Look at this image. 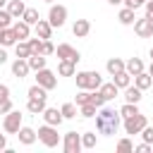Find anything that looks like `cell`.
Returning <instances> with one entry per match:
<instances>
[{"label":"cell","mask_w":153,"mask_h":153,"mask_svg":"<svg viewBox=\"0 0 153 153\" xmlns=\"http://www.w3.org/2000/svg\"><path fill=\"white\" fill-rule=\"evenodd\" d=\"M108 2H110V5H122L124 0H108Z\"/></svg>","instance_id":"51"},{"label":"cell","mask_w":153,"mask_h":153,"mask_svg":"<svg viewBox=\"0 0 153 153\" xmlns=\"http://www.w3.org/2000/svg\"><path fill=\"white\" fill-rule=\"evenodd\" d=\"M81 146H84V148H96V134H93V131L81 134Z\"/></svg>","instance_id":"33"},{"label":"cell","mask_w":153,"mask_h":153,"mask_svg":"<svg viewBox=\"0 0 153 153\" xmlns=\"http://www.w3.org/2000/svg\"><path fill=\"white\" fill-rule=\"evenodd\" d=\"M151 57H153V48H151Z\"/></svg>","instance_id":"55"},{"label":"cell","mask_w":153,"mask_h":153,"mask_svg":"<svg viewBox=\"0 0 153 153\" xmlns=\"http://www.w3.org/2000/svg\"><path fill=\"white\" fill-rule=\"evenodd\" d=\"M136 112H139L136 103H124V105L120 108V115H122V120H124V117H131V115H136Z\"/></svg>","instance_id":"32"},{"label":"cell","mask_w":153,"mask_h":153,"mask_svg":"<svg viewBox=\"0 0 153 153\" xmlns=\"http://www.w3.org/2000/svg\"><path fill=\"white\" fill-rule=\"evenodd\" d=\"M129 79H131V74L124 69V72H117V74H112V81H115V86L117 88H127L129 86Z\"/></svg>","instance_id":"22"},{"label":"cell","mask_w":153,"mask_h":153,"mask_svg":"<svg viewBox=\"0 0 153 153\" xmlns=\"http://www.w3.org/2000/svg\"><path fill=\"white\" fill-rule=\"evenodd\" d=\"M62 146H65V153H79V151L84 148V146H81V134H76V131H67Z\"/></svg>","instance_id":"8"},{"label":"cell","mask_w":153,"mask_h":153,"mask_svg":"<svg viewBox=\"0 0 153 153\" xmlns=\"http://www.w3.org/2000/svg\"><path fill=\"white\" fill-rule=\"evenodd\" d=\"M7 10H10V14H12L14 19H17V17L22 19V14H24V10H26V5H24L22 0H10V2H7Z\"/></svg>","instance_id":"20"},{"label":"cell","mask_w":153,"mask_h":153,"mask_svg":"<svg viewBox=\"0 0 153 153\" xmlns=\"http://www.w3.org/2000/svg\"><path fill=\"white\" fill-rule=\"evenodd\" d=\"M117 19H120V24H134V10L131 7H124V10H120V14H117Z\"/></svg>","instance_id":"27"},{"label":"cell","mask_w":153,"mask_h":153,"mask_svg":"<svg viewBox=\"0 0 153 153\" xmlns=\"http://www.w3.org/2000/svg\"><path fill=\"white\" fill-rule=\"evenodd\" d=\"M12 14H10V10H0V29H7V26H12Z\"/></svg>","instance_id":"36"},{"label":"cell","mask_w":153,"mask_h":153,"mask_svg":"<svg viewBox=\"0 0 153 153\" xmlns=\"http://www.w3.org/2000/svg\"><path fill=\"white\" fill-rule=\"evenodd\" d=\"M148 0H124V5L127 7H131V10H136V7H141V5H146Z\"/></svg>","instance_id":"43"},{"label":"cell","mask_w":153,"mask_h":153,"mask_svg":"<svg viewBox=\"0 0 153 153\" xmlns=\"http://www.w3.org/2000/svg\"><path fill=\"white\" fill-rule=\"evenodd\" d=\"M29 98H48V96H45V88H43L41 84H33V86L29 88Z\"/></svg>","instance_id":"34"},{"label":"cell","mask_w":153,"mask_h":153,"mask_svg":"<svg viewBox=\"0 0 153 153\" xmlns=\"http://www.w3.org/2000/svg\"><path fill=\"white\" fill-rule=\"evenodd\" d=\"M14 50H17V57H24V60H29V55H31L29 41H17L14 43Z\"/></svg>","instance_id":"24"},{"label":"cell","mask_w":153,"mask_h":153,"mask_svg":"<svg viewBox=\"0 0 153 153\" xmlns=\"http://www.w3.org/2000/svg\"><path fill=\"white\" fill-rule=\"evenodd\" d=\"M29 67H31L33 72L43 69V67H45V55H29Z\"/></svg>","instance_id":"28"},{"label":"cell","mask_w":153,"mask_h":153,"mask_svg":"<svg viewBox=\"0 0 153 153\" xmlns=\"http://www.w3.org/2000/svg\"><path fill=\"white\" fill-rule=\"evenodd\" d=\"M17 41H19V38H17L14 29H12V26H7V29H5V48H7V45H14Z\"/></svg>","instance_id":"37"},{"label":"cell","mask_w":153,"mask_h":153,"mask_svg":"<svg viewBox=\"0 0 153 153\" xmlns=\"http://www.w3.org/2000/svg\"><path fill=\"white\" fill-rule=\"evenodd\" d=\"M31 55H43V38H29Z\"/></svg>","instance_id":"30"},{"label":"cell","mask_w":153,"mask_h":153,"mask_svg":"<svg viewBox=\"0 0 153 153\" xmlns=\"http://www.w3.org/2000/svg\"><path fill=\"white\" fill-rule=\"evenodd\" d=\"M48 22H50V26L55 29H60V26H65V22H67V7L65 5H50V12H48Z\"/></svg>","instance_id":"5"},{"label":"cell","mask_w":153,"mask_h":153,"mask_svg":"<svg viewBox=\"0 0 153 153\" xmlns=\"http://www.w3.org/2000/svg\"><path fill=\"white\" fill-rule=\"evenodd\" d=\"M148 124V120H146V115H141V112H136V115H131V117H124V131L127 134H141V129Z\"/></svg>","instance_id":"4"},{"label":"cell","mask_w":153,"mask_h":153,"mask_svg":"<svg viewBox=\"0 0 153 153\" xmlns=\"http://www.w3.org/2000/svg\"><path fill=\"white\" fill-rule=\"evenodd\" d=\"M7 62V53H5V45L0 48V65H5Z\"/></svg>","instance_id":"48"},{"label":"cell","mask_w":153,"mask_h":153,"mask_svg":"<svg viewBox=\"0 0 153 153\" xmlns=\"http://www.w3.org/2000/svg\"><path fill=\"white\" fill-rule=\"evenodd\" d=\"M22 19H24L26 24H31V26H33V24H36L41 17H38V10H33V7H26V10H24V14H22Z\"/></svg>","instance_id":"29"},{"label":"cell","mask_w":153,"mask_h":153,"mask_svg":"<svg viewBox=\"0 0 153 153\" xmlns=\"http://www.w3.org/2000/svg\"><path fill=\"white\" fill-rule=\"evenodd\" d=\"M5 148H7V139L0 134V151H5Z\"/></svg>","instance_id":"49"},{"label":"cell","mask_w":153,"mask_h":153,"mask_svg":"<svg viewBox=\"0 0 153 153\" xmlns=\"http://www.w3.org/2000/svg\"><path fill=\"white\" fill-rule=\"evenodd\" d=\"M100 93H103V98L105 100H112V98H117V86H115V81H110V84H100V88H98Z\"/></svg>","instance_id":"21"},{"label":"cell","mask_w":153,"mask_h":153,"mask_svg":"<svg viewBox=\"0 0 153 153\" xmlns=\"http://www.w3.org/2000/svg\"><path fill=\"white\" fill-rule=\"evenodd\" d=\"M74 76H76V88L96 91V88H100V84H103V79H100L98 72H76Z\"/></svg>","instance_id":"2"},{"label":"cell","mask_w":153,"mask_h":153,"mask_svg":"<svg viewBox=\"0 0 153 153\" xmlns=\"http://www.w3.org/2000/svg\"><path fill=\"white\" fill-rule=\"evenodd\" d=\"M148 74L153 76V60H151V67H148Z\"/></svg>","instance_id":"52"},{"label":"cell","mask_w":153,"mask_h":153,"mask_svg":"<svg viewBox=\"0 0 153 153\" xmlns=\"http://www.w3.org/2000/svg\"><path fill=\"white\" fill-rule=\"evenodd\" d=\"M55 53V45L50 41H43V55H53Z\"/></svg>","instance_id":"44"},{"label":"cell","mask_w":153,"mask_h":153,"mask_svg":"<svg viewBox=\"0 0 153 153\" xmlns=\"http://www.w3.org/2000/svg\"><path fill=\"white\" fill-rule=\"evenodd\" d=\"M134 151H136V153H151V143H146V141H143V143H139Z\"/></svg>","instance_id":"45"},{"label":"cell","mask_w":153,"mask_h":153,"mask_svg":"<svg viewBox=\"0 0 153 153\" xmlns=\"http://www.w3.org/2000/svg\"><path fill=\"white\" fill-rule=\"evenodd\" d=\"M19 127H22V112H19V110H10V112L5 115V120H2V129H5L7 134H17Z\"/></svg>","instance_id":"6"},{"label":"cell","mask_w":153,"mask_h":153,"mask_svg":"<svg viewBox=\"0 0 153 153\" xmlns=\"http://www.w3.org/2000/svg\"><path fill=\"white\" fill-rule=\"evenodd\" d=\"M12 29H14V33H17V38H19V41H26V38H29V33H31V24H26L24 19H22V22H17Z\"/></svg>","instance_id":"18"},{"label":"cell","mask_w":153,"mask_h":153,"mask_svg":"<svg viewBox=\"0 0 153 153\" xmlns=\"http://www.w3.org/2000/svg\"><path fill=\"white\" fill-rule=\"evenodd\" d=\"M26 110H29L31 115H43V110H45V98H29Z\"/></svg>","instance_id":"16"},{"label":"cell","mask_w":153,"mask_h":153,"mask_svg":"<svg viewBox=\"0 0 153 153\" xmlns=\"http://www.w3.org/2000/svg\"><path fill=\"white\" fill-rule=\"evenodd\" d=\"M55 53H57V57L60 60H69V62H79V50L76 48H72L69 43H60L57 48H55Z\"/></svg>","instance_id":"9"},{"label":"cell","mask_w":153,"mask_h":153,"mask_svg":"<svg viewBox=\"0 0 153 153\" xmlns=\"http://www.w3.org/2000/svg\"><path fill=\"white\" fill-rule=\"evenodd\" d=\"M33 31H36V36H38V38L48 41V38H50V33H53V26H50V22H48V19H38V22L33 24Z\"/></svg>","instance_id":"11"},{"label":"cell","mask_w":153,"mask_h":153,"mask_svg":"<svg viewBox=\"0 0 153 153\" xmlns=\"http://www.w3.org/2000/svg\"><path fill=\"white\" fill-rule=\"evenodd\" d=\"M134 84H136L141 91H146V88H151V84H153V76H151L148 72H139V74L134 76Z\"/></svg>","instance_id":"19"},{"label":"cell","mask_w":153,"mask_h":153,"mask_svg":"<svg viewBox=\"0 0 153 153\" xmlns=\"http://www.w3.org/2000/svg\"><path fill=\"white\" fill-rule=\"evenodd\" d=\"M91 103H93L96 108H103V105H105L108 100L103 98V93H100V91H96V93H91Z\"/></svg>","instance_id":"40"},{"label":"cell","mask_w":153,"mask_h":153,"mask_svg":"<svg viewBox=\"0 0 153 153\" xmlns=\"http://www.w3.org/2000/svg\"><path fill=\"white\" fill-rule=\"evenodd\" d=\"M124 69H127V72H129L131 76H136L139 72H143V62H141L139 57H131V60L127 62V67H124Z\"/></svg>","instance_id":"25"},{"label":"cell","mask_w":153,"mask_h":153,"mask_svg":"<svg viewBox=\"0 0 153 153\" xmlns=\"http://www.w3.org/2000/svg\"><path fill=\"white\" fill-rule=\"evenodd\" d=\"M38 139H41V143L48 146V148H55V146L60 143L57 129H55L53 124H43V127H38Z\"/></svg>","instance_id":"3"},{"label":"cell","mask_w":153,"mask_h":153,"mask_svg":"<svg viewBox=\"0 0 153 153\" xmlns=\"http://www.w3.org/2000/svg\"><path fill=\"white\" fill-rule=\"evenodd\" d=\"M139 100H141V88H139L136 84H134V86L129 84V86L124 88V103H139Z\"/></svg>","instance_id":"17"},{"label":"cell","mask_w":153,"mask_h":153,"mask_svg":"<svg viewBox=\"0 0 153 153\" xmlns=\"http://www.w3.org/2000/svg\"><path fill=\"white\" fill-rule=\"evenodd\" d=\"M43 120H45V124H53V127H57L65 117H62V112L57 110V108H45L43 110Z\"/></svg>","instance_id":"13"},{"label":"cell","mask_w":153,"mask_h":153,"mask_svg":"<svg viewBox=\"0 0 153 153\" xmlns=\"http://www.w3.org/2000/svg\"><path fill=\"white\" fill-rule=\"evenodd\" d=\"M88 31H91V22H88V19H76V22H74V26H72V33H74L76 38L88 36Z\"/></svg>","instance_id":"15"},{"label":"cell","mask_w":153,"mask_h":153,"mask_svg":"<svg viewBox=\"0 0 153 153\" xmlns=\"http://www.w3.org/2000/svg\"><path fill=\"white\" fill-rule=\"evenodd\" d=\"M0 45H5V29H0Z\"/></svg>","instance_id":"50"},{"label":"cell","mask_w":153,"mask_h":153,"mask_svg":"<svg viewBox=\"0 0 153 153\" xmlns=\"http://www.w3.org/2000/svg\"><path fill=\"white\" fill-rule=\"evenodd\" d=\"M45 2H55V0H45Z\"/></svg>","instance_id":"54"},{"label":"cell","mask_w":153,"mask_h":153,"mask_svg":"<svg viewBox=\"0 0 153 153\" xmlns=\"http://www.w3.org/2000/svg\"><path fill=\"white\" fill-rule=\"evenodd\" d=\"M36 84H41L45 91H50V88H55V86H57V76H55L50 69H45V67H43V69H38V72H36Z\"/></svg>","instance_id":"7"},{"label":"cell","mask_w":153,"mask_h":153,"mask_svg":"<svg viewBox=\"0 0 153 153\" xmlns=\"http://www.w3.org/2000/svg\"><path fill=\"white\" fill-rule=\"evenodd\" d=\"M120 122H122V115L117 112V110H112V108H98V117H96V127H98V131L100 134H105V136H112V134H117V129H120Z\"/></svg>","instance_id":"1"},{"label":"cell","mask_w":153,"mask_h":153,"mask_svg":"<svg viewBox=\"0 0 153 153\" xmlns=\"http://www.w3.org/2000/svg\"><path fill=\"white\" fill-rule=\"evenodd\" d=\"M10 110H12V100L10 98H2L0 100V115H7Z\"/></svg>","instance_id":"42"},{"label":"cell","mask_w":153,"mask_h":153,"mask_svg":"<svg viewBox=\"0 0 153 153\" xmlns=\"http://www.w3.org/2000/svg\"><path fill=\"white\" fill-rule=\"evenodd\" d=\"M60 112H62L65 120H72V117H76V105H74V103H65V105L60 108Z\"/></svg>","instance_id":"31"},{"label":"cell","mask_w":153,"mask_h":153,"mask_svg":"<svg viewBox=\"0 0 153 153\" xmlns=\"http://www.w3.org/2000/svg\"><path fill=\"white\" fill-rule=\"evenodd\" d=\"M141 136H143V141H146V143H153V127H148V124H146V127L141 129Z\"/></svg>","instance_id":"41"},{"label":"cell","mask_w":153,"mask_h":153,"mask_svg":"<svg viewBox=\"0 0 153 153\" xmlns=\"http://www.w3.org/2000/svg\"><path fill=\"white\" fill-rule=\"evenodd\" d=\"M57 72H60V76H74V62H69V60H60Z\"/></svg>","instance_id":"26"},{"label":"cell","mask_w":153,"mask_h":153,"mask_svg":"<svg viewBox=\"0 0 153 153\" xmlns=\"http://www.w3.org/2000/svg\"><path fill=\"white\" fill-rule=\"evenodd\" d=\"M29 60H24V57H17L14 62H12V74L17 76V79H24L26 74H29Z\"/></svg>","instance_id":"12"},{"label":"cell","mask_w":153,"mask_h":153,"mask_svg":"<svg viewBox=\"0 0 153 153\" xmlns=\"http://www.w3.org/2000/svg\"><path fill=\"white\" fill-rule=\"evenodd\" d=\"M134 31H136L141 38H151V36H153V19H148V17L136 19V22H134Z\"/></svg>","instance_id":"10"},{"label":"cell","mask_w":153,"mask_h":153,"mask_svg":"<svg viewBox=\"0 0 153 153\" xmlns=\"http://www.w3.org/2000/svg\"><path fill=\"white\" fill-rule=\"evenodd\" d=\"M79 108H81V115H84V117H96V115H98V108H96L93 103H84V105H79Z\"/></svg>","instance_id":"35"},{"label":"cell","mask_w":153,"mask_h":153,"mask_svg":"<svg viewBox=\"0 0 153 153\" xmlns=\"http://www.w3.org/2000/svg\"><path fill=\"white\" fill-rule=\"evenodd\" d=\"M17 136H19V141H22L24 146H31V143H33V141L38 139V131H33L31 127H19Z\"/></svg>","instance_id":"14"},{"label":"cell","mask_w":153,"mask_h":153,"mask_svg":"<svg viewBox=\"0 0 153 153\" xmlns=\"http://www.w3.org/2000/svg\"><path fill=\"white\" fill-rule=\"evenodd\" d=\"M5 2H7V0H0V10H2V7H5Z\"/></svg>","instance_id":"53"},{"label":"cell","mask_w":153,"mask_h":153,"mask_svg":"<svg viewBox=\"0 0 153 153\" xmlns=\"http://www.w3.org/2000/svg\"><path fill=\"white\" fill-rule=\"evenodd\" d=\"M84 103H91L88 88H79V93H76V105H84Z\"/></svg>","instance_id":"39"},{"label":"cell","mask_w":153,"mask_h":153,"mask_svg":"<svg viewBox=\"0 0 153 153\" xmlns=\"http://www.w3.org/2000/svg\"><path fill=\"white\" fill-rule=\"evenodd\" d=\"M117 151H120V153H131V151H134V143H131L129 139H120V141H117Z\"/></svg>","instance_id":"38"},{"label":"cell","mask_w":153,"mask_h":153,"mask_svg":"<svg viewBox=\"0 0 153 153\" xmlns=\"http://www.w3.org/2000/svg\"><path fill=\"white\" fill-rule=\"evenodd\" d=\"M146 17H148V19H153V0H148V2H146Z\"/></svg>","instance_id":"47"},{"label":"cell","mask_w":153,"mask_h":153,"mask_svg":"<svg viewBox=\"0 0 153 153\" xmlns=\"http://www.w3.org/2000/svg\"><path fill=\"white\" fill-rule=\"evenodd\" d=\"M2 98H10V86L7 84H0V100Z\"/></svg>","instance_id":"46"},{"label":"cell","mask_w":153,"mask_h":153,"mask_svg":"<svg viewBox=\"0 0 153 153\" xmlns=\"http://www.w3.org/2000/svg\"><path fill=\"white\" fill-rule=\"evenodd\" d=\"M105 67H108V72H110V74H117V72H124V67H127V62H122L120 57H110Z\"/></svg>","instance_id":"23"}]
</instances>
